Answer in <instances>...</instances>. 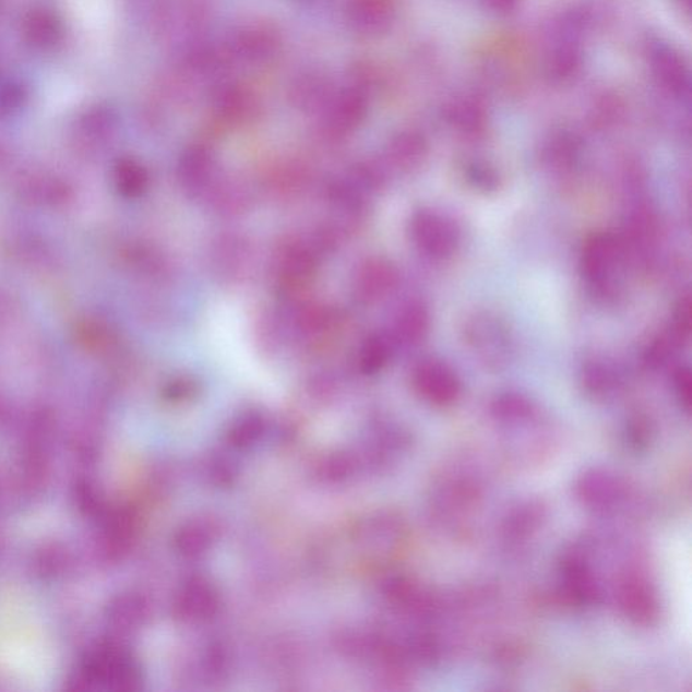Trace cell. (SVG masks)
I'll list each match as a JSON object with an SVG mask.
<instances>
[{"instance_id": "1", "label": "cell", "mask_w": 692, "mask_h": 692, "mask_svg": "<svg viewBox=\"0 0 692 692\" xmlns=\"http://www.w3.org/2000/svg\"><path fill=\"white\" fill-rule=\"evenodd\" d=\"M627 261L628 252L621 236L610 231L595 232L587 238L582 249V276L597 297L617 298L621 291Z\"/></svg>"}, {"instance_id": "2", "label": "cell", "mask_w": 692, "mask_h": 692, "mask_svg": "<svg viewBox=\"0 0 692 692\" xmlns=\"http://www.w3.org/2000/svg\"><path fill=\"white\" fill-rule=\"evenodd\" d=\"M463 336L470 354L490 370H502L513 360V333L506 321L491 310L469 314L464 322Z\"/></svg>"}, {"instance_id": "3", "label": "cell", "mask_w": 692, "mask_h": 692, "mask_svg": "<svg viewBox=\"0 0 692 692\" xmlns=\"http://www.w3.org/2000/svg\"><path fill=\"white\" fill-rule=\"evenodd\" d=\"M410 237L419 252L432 260H446L457 252L462 230L450 215L422 208L410 219Z\"/></svg>"}, {"instance_id": "4", "label": "cell", "mask_w": 692, "mask_h": 692, "mask_svg": "<svg viewBox=\"0 0 692 692\" xmlns=\"http://www.w3.org/2000/svg\"><path fill=\"white\" fill-rule=\"evenodd\" d=\"M414 387L430 405L448 407L461 398L462 382L446 362L427 359L414 370Z\"/></svg>"}, {"instance_id": "5", "label": "cell", "mask_w": 692, "mask_h": 692, "mask_svg": "<svg viewBox=\"0 0 692 692\" xmlns=\"http://www.w3.org/2000/svg\"><path fill=\"white\" fill-rule=\"evenodd\" d=\"M617 604L622 615L637 625H651L659 616V598L643 574L627 572L617 587Z\"/></svg>"}, {"instance_id": "6", "label": "cell", "mask_w": 692, "mask_h": 692, "mask_svg": "<svg viewBox=\"0 0 692 692\" xmlns=\"http://www.w3.org/2000/svg\"><path fill=\"white\" fill-rule=\"evenodd\" d=\"M575 493L583 506L595 512H611L627 498V485L604 468L587 469L575 484Z\"/></svg>"}, {"instance_id": "7", "label": "cell", "mask_w": 692, "mask_h": 692, "mask_svg": "<svg viewBox=\"0 0 692 692\" xmlns=\"http://www.w3.org/2000/svg\"><path fill=\"white\" fill-rule=\"evenodd\" d=\"M561 586L566 600L576 606L597 604L602 595L592 565L582 550H572L564 556L561 563Z\"/></svg>"}, {"instance_id": "8", "label": "cell", "mask_w": 692, "mask_h": 692, "mask_svg": "<svg viewBox=\"0 0 692 692\" xmlns=\"http://www.w3.org/2000/svg\"><path fill=\"white\" fill-rule=\"evenodd\" d=\"M652 72L657 83L675 98H684L690 93V73L682 55L668 44H656L649 55Z\"/></svg>"}, {"instance_id": "9", "label": "cell", "mask_w": 692, "mask_h": 692, "mask_svg": "<svg viewBox=\"0 0 692 692\" xmlns=\"http://www.w3.org/2000/svg\"><path fill=\"white\" fill-rule=\"evenodd\" d=\"M279 45V36L270 26H251L232 39L228 56L247 64H261L274 58Z\"/></svg>"}, {"instance_id": "10", "label": "cell", "mask_w": 692, "mask_h": 692, "mask_svg": "<svg viewBox=\"0 0 692 692\" xmlns=\"http://www.w3.org/2000/svg\"><path fill=\"white\" fill-rule=\"evenodd\" d=\"M395 0H348V19L362 36H379L394 24Z\"/></svg>"}, {"instance_id": "11", "label": "cell", "mask_w": 692, "mask_h": 692, "mask_svg": "<svg viewBox=\"0 0 692 692\" xmlns=\"http://www.w3.org/2000/svg\"><path fill=\"white\" fill-rule=\"evenodd\" d=\"M367 115V95L365 91L354 87L345 91L333 102L326 119L327 133L333 138L354 132L360 127Z\"/></svg>"}, {"instance_id": "12", "label": "cell", "mask_w": 692, "mask_h": 692, "mask_svg": "<svg viewBox=\"0 0 692 692\" xmlns=\"http://www.w3.org/2000/svg\"><path fill=\"white\" fill-rule=\"evenodd\" d=\"M399 275L387 260L372 259L361 265L355 279L356 294L362 300L373 302L387 297L398 286Z\"/></svg>"}, {"instance_id": "13", "label": "cell", "mask_w": 692, "mask_h": 692, "mask_svg": "<svg viewBox=\"0 0 692 692\" xmlns=\"http://www.w3.org/2000/svg\"><path fill=\"white\" fill-rule=\"evenodd\" d=\"M583 390L597 399L617 395L623 387V375L615 362L595 359L584 362L581 372Z\"/></svg>"}, {"instance_id": "14", "label": "cell", "mask_w": 692, "mask_h": 692, "mask_svg": "<svg viewBox=\"0 0 692 692\" xmlns=\"http://www.w3.org/2000/svg\"><path fill=\"white\" fill-rule=\"evenodd\" d=\"M446 122L465 138H479L487 127L486 107L474 96H463L452 102L445 110Z\"/></svg>"}, {"instance_id": "15", "label": "cell", "mask_w": 692, "mask_h": 692, "mask_svg": "<svg viewBox=\"0 0 692 692\" xmlns=\"http://www.w3.org/2000/svg\"><path fill=\"white\" fill-rule=\"evenodd\" d=\"M582 67L581 44L554 39L552 49L549 50L544 72L550 82L559 84L574 79Z\"/></svg>"}, {"instance_id": "16", "label": "cell", "mask_w": 692, "mask_h": 692, "mask_svg": "<svg viewBox=\"0 0 692 692\" xmlns=\"http://www.w3.org/2000/svg\"><path fill=\"white\" fill-rule=\"evenodd\" d=\"M317 261L313 252L303 246L288 247L279 263L282 285L286 288H300L314 276Z\"/></svg>"}, {"instance_id": "17", "label": "cell", "mask_w": 692, "mask_h": 692, "mask_svg": "<svg viewBox=\"0 0 692 692\" xmlns=\"http://www.w3.org/2000/svg\"><path fill=\"white\" fill-rule=\"evenodd\" d=\"M259 109L258 100L248 88L229 84L215 95V110L228 122H242Z\"/></svg>"}, {"instance_id": "18", "label": "cell", "mask_w": 692, "mask_h": 692, "mask_svg": "<svg viewBox=\"0 0 692 692\" xmlns=\"http://www.w3.org/2000/svg\"><path fill=\"white\" fill-rule=\"evenodd\" d=\"M428 155V143L423 135L413 130L396 134L389 145L391 163L404 171L421 166Z\"/></svg>"}, {"instance_id": "19", "label": "cell", "mask_w": 692, "mask_h": 692, "mask_svg": "<svg viewBox=\"0 0 692 692\" xmlns=\"http://www.w3.org/2000/svg\"><path fill=\"white\" fill-rule=\"evenodd\" d=\"M214 162L212 155L203 146H192L180 158L179 179L181 186L189 191H200L206 186L212 175Z\"/></svg>"}, {"instance_id": "20", "label": "cell", "mask_w": 692, "mask_h": 692, "mask_svg": "<svg viewBox=\"0 0 692 692\" xmlns=\"http://www.w3.org/2000/svg\"><path fill=\"white\" fill-rule=\"evenodd\" d=\"M430 313L427 305L414 300L402 309L396 320V336L402 343L417 345L427 338L430 331Z\"/></svg>"}, {"instance_id": "21", "label": "cell", "mask_w": 692, "mask_h": 692, "mask_svg": "<svg viewBox=\"0 0 692 692\" xmlns=\"http://www.w3.org/2000/svg\"><path fill=\"white\" fill-rule=\"evenodd\" d=\"M582 155V143L570 132L554 133L544 146L542 157L556 171H570Z\"/></svg>"}, {"instance_id": "22", "label": "cell", "mask_w": 692, "mask_h": 692, "mask_svg": "<svg viewBox=\"0 0 692 692\" xmlns=\"http://www.w3.org/2000/svg\"><path fill=\"white\" fill-rule=\"evenodd\" d=\"M491 414L501 423L520 425L533 421L537 417V407L525 395L503 393L492 401Z\"/></svg>"}, {"instance_id": "23", "label": "cell", "mask_w": 692, "mask_h": 692, "mask_svg": "<svg viewBox=\"0 0 692 692\" xmlns=\"http://www.w3.org/2000/svg\"><path fill=\"white\" fill-rule=\"evenodd\" d=\"M544 520V509L537 503L522 504L515 512L510 514V517L504 525V530L508 533V537L512 540H524L537 532Z\"/></svg>"}, {"instance_id": "24", "label": "cell", "mask_w": 692, "mask_h": 692, "mask_svg": "<svg viewBox=\"0 0 692 692\" xmlns=\"http://www.w3.org/2000/svg\"><path fill=\"white\" fill-rule=\"evenodd\" d=\"M684 342L675 334L671 329L656 337L644 351V365L649 370H663L675 359L678 350L682 348Z\"/></svg>"}, {"instance_id": "25", "label": "cell", "mask_w": 692, "mask_h": 692, "mask_svg": "<svg viewBox=\"0 0 692 692\" xmlns=\"http://www.w3.org/2000/svg\"><path fill=\"white\" fill-rule=\"evenodd\" d=\"M391 356V344L382 334H373L362 344L360 350V366L367 373L382 370Z\"/></svg>"}, {"instance_id": "26", "label": "cell", "mask_w": 692, "mask_h": 692, "mask_svg": "<svg viewBox=\"0 0 692 692\" xmlns=\"http://www.w3.org/2000/svg\"><path fill=\"white\" fill-rule=\"evenodd\" d=\"M464 178L475 190L491 192L499 189L501 176L496 168L485 162H473L464 167Z\"/></svg>"}, {"instance_id": "27", "label": "cell", "mask_w": 692, "mask_h": 692, "mask_svg": "<svg viewBox=\"0 0 692 692\" xmlns=\"http://www.w3.org/2000/svg\"><path fill=\"white\" fill-rule=\"evenodd\" d=\"M329 84L325 79L308 76L294 87V99L302 107H313L326 99Z\"/></svg>"}, {"instance_id": "28", "label": "cell", "mask_w": 692, "mask_h": 692, "mask_svg": "<svg viewBox=\"0 0 692 692\" xmlns=\"http://www.w3.org/2000/svg\"><path fill=\"white\" fill-rule=\"evenodd\" d=\"M669 329L682 338L684 343L689 342L691 334V297L690 294L683 295L675 306L671 325Z\"/></svg>"}, {"instance_id": "29", "label": "cell", "mask_w": 692, "mask_h": 692, "mask_svg": "<svg viewBox=\"0 0 692 692\" xmlns=\"http://www.w3.org/2000/svg\"><path fill=\"white\" fill-rule=\"evenodd\" d=\"M673 389L680 407H682L685 413H690L692 404V380L689 367H680L675 371Z\"/></svg>"}, {"instance_id": "30", "label": "cell", "mask_w": 692, "mask_h": 692, "mask_svg": "<svg viewBox=\"0 0 692 692\" xmlns=\"http://www.w3.org/2000/svg\"><path fill=\"white\" fill-rule=\"evenodd\" d=\"M628 440L635 448L648 444L652 436V428L648 419L644 417H635L628 427Z\"/></svg>"}, {"instance_id": "31", "label": "cell", "mask_w": 692, "mask_h": 692, "mask_svg": "<svg viewBox=\"0 0 692 692\" xmlns=\"http://www.w3.org/2000/svg\"><path fill=\"white\" fill-rule=\"evenodd\" d=\"M480 2L490 13L508 15L518 8L521 0H480Z\"/></svg>"}, {"instance_id": "32", "label": "cell", "mask_w": 692, "mask_h": 692, "mask_svg": "<svg viewBox=\"0 0 692 692\" xmlns=\"http://www.w3.org/2000/svg\"><path fill=\"white\" fill-rule=\"evenodd\" d=\"M677 2L680 4V8H683L684 10L690 9V0H677Z\"/></svg>"}]
</instances>
